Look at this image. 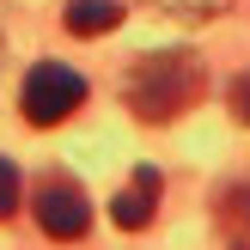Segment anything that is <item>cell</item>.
Masks as SVG:
<instances>
[{
	"instance_id": "5",
	"label": "cell",
	"mask_w": 250,
	"mask_h": 250,
	"mask_svg": "<svg viewBox=\"0 0 250 250\" xmlns=\"http://www.w3.org/2000/svg\"><path fill=\"white\" fill-rule=\"evenodd\" d=\"M122 24V6L116 0H67V31L73 37H104Z\"/></svg>"
},
{
	"instance_id": "3",
	"label": "cell",
	"mask_w": 250,
	"mask_h": 250,
	"mask_svg": "<svg viewBox=\"0 0 250 250\" xmlns=\"http://www.w3.org/2000/svg\"><path fill=\"white\" fill-rule=\"evenodd\" d=\"M31 214H37V226H43V238H61V244H73V238L92 232V202H85L80 183H67V177H43L37 183Z\"/></svg>"
},
{
	"instance_id": "4",
	"label": "cell",
	"mask_w": 250,
	"mask_h": 250,
	"mask_svg": "<svg viewBox=\"0 0 250 250\" xmlns=\"http://www.w3.org/2000/svg\"><path fill=\"white\" fill-rule=\"evenodd\" d=\"M153 208H159V171L141 165V171H134V183L110 202V220H116L122 232H134V226H146V220H153Z\"/></svg>"
},
{
	"instance_id": "6",
	"label": "cell",
	"mask_w": 250,
	"mask_h": 250,
	"mask_svg": "<svg viewBox=\"0 0 250 250\" xmlns=\"http://www.w3.org/2000/svg\"><path fill=\"white\" fill-rule=\"evenodd\" d=\"M220 220H226V232L238 238L232 250H250V183H238V189L220 195Z\"/></svg>"
},
{
	"instance_id": "7",
	"label": "cell",
	"mask_w": 250,
	"mask_h": 250,
	"mask_svg": "<svg viewBox=\"0 0 250 250\" xmlns=\"http://www.w3.org/2000/svg\"><path fill=\"white\" fill-rule=\"evenodd\" d=\"M226 104H232V116H238L244 128H250V67L238 73V80H232V92H226Z\"/></svg>"
},
{
	"instance_id": "1",
	"label": "cell",
	"mask_w": 250,
	"mask_h": 250,
	"mask_svg": "<svg viewBox=\"0 0 250 250\" xmlns=\"http://www.w3.org/2000/svg\"><path fill=\"white\" fill-rule=\"evenodd\" d=\"M202 85H208L202 61L183 55V49H165V55L134 61L122 92H128V110H134L141 122H171V116H183V110L202 98Z\"/></svg>"
},
{
	"instance_id": "2",
	"label": "cell",
	"mask_w": 250,
	"mask_h": 250,
	"mask_svg": "<svg viewBox=\"0 0 250 250\" xmlns=\"http://www.w3.org/2000/svg\"><path fill=\"white\" fill-rule=\"evenodd\" d=\"M80 104H85V80L73 67H61V61H37V67L24 73V116H31L37 128L67 122Z\"/></svg>"
},
{
	"instance_id": "8",
	"label": "cell",
	"mask_w": 250,
	"mask_h": 250,
	"mask_svg": "<svg viewBox=\"0 0 250 250\" xmlns=\"http://www.w3.org/2000/svg\"><path fill=\"white\" fill-rule=\"evenodd\" d=\"M19 208V171H12V159H0V220Z\"/></svg>"
}]
</instances>
